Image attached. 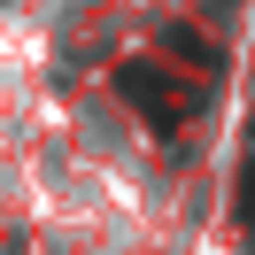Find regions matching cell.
I'll list each match as a JSON object with an SVG mask.
<instances>
[{
	"label": "cell",
	"mask_w": 255,
	"mask_h": 255,
	"mask_svg": "<svg viewBox=\"0 0 255 255\" xmlns=\"http://www.w3.org/2000/svg\"><path fill=\"white\" fill-rule=\"evenodd\" d=\"M116 93H124V109L147 116V131H162V139L201 109L193 78H178V70H162V62H116Z\"/></svg>",
	"instance_id": "obj_1"
},
{
	"label": "cell",
	"mask_w": 255,
	"mask_h": 255,
	"mask_svg": "<svg viewBox=\"0 0 255 255\" xmlns=\"http://www.w3.org/2000/svg\"><path fill=\"white\" fill-rule=\"evenodd\" d=\"M162 54H178V62H193L201 78H217V62H224L217 47H201V39L186 31V23H170V31H162Z\"/></svg>",
	"instance_id": "obj_2"
}]
</instances>
